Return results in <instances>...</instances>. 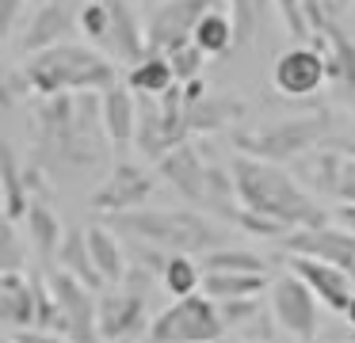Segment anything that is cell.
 Returning <instances> with one entry per match:
<instances>
[{"mask_svg": "<svg viewBox=\"0 0 355 343\" xmlns=\"http://www.w3.org/2000/svg\"><path fill=\"white\" fill-rule=\"evenodd\" d=\"M202 271H241V274H268V259L256 256L248 248H233V244H222V248L199 256Z\"/></svg>", "mask_w": 355, "mask_h": 343, "instance_id": "1f68e13d", "label": "cell"}, {"mask_svg": "<svg viewBox=\"0 0 355 343\" xmlns=\"http://www.w3.org/2000/svg\"><path fill=\"white\" fill-rule=\"evenodd\" d=\"M225 0H157L146 15V42L149 53H164L168 58L176 46L191 42L195 23L210 12V8H222Z\"/></svg>", "mask_w": 355, "mask_h": 343, "instance_id": "30bf717a", "label": "cell"}, {"mask_svg": "<svg viewBox=\"0 0 355 343\" xmlns=\"http://www.w3.org/2000/svg\"><path fill=\"white\" fill-rule=\"evenodd\" d=\"M340 317L347 320V332H355V294H352V301H347V309L340 313Z\"/></svg>", "mask_w": 355, "mask_h": 343, "instance_id": "b9f144b4", "label": "cell"}, {"mask_svg": "<svg viewBox=\"0 0 355 343\" xmlns=\"http://www.w3.org/2000/svg\"><path fill=\"white\" fill-rule=\"evenodd\" d=\"M0 343H16V335H0Z\"/></svg>", "mask_w": 355, "mask_h": 343, "instance_id": "f6af8a7d", "label": "cell"}, {"mask_svg": "<svg viewBox=\"0 0 355 343\" xmlns=\"http://www.w3.org/2000/svg\"><path fill=\"white\" fill-rule=\"evenodd\" d=\"M329 4H332V8H336V12H344V8H347V4H352V0H329Z\"/></svg>", "mask_w": 355, "mask_h": 343, "instance_id": "ee69618b", "label": "cell"}, {"mask_svg": "<svg viewBox=\"0 0 355 343\" xmlns=\"http://www.w3.org/2000/svg\"><path fill=\"white\" fill-rule=\"evenodd\" d=\"M161 286L168 290V297H187V294H199L202 286V267L195 256H168L161 267Z\"/></svg>", "mask_w": 355, "mask_h": 343, "instance_id": "4dcf8cb0", "label": "cell"}, {"mask_svg": "<svg viewBox=\"0 0 355 343\" xmlns=\"http://www.w3.org/2000/svg\"><path fill=\"white\" fill-rule=\"evenodd\" d=\"M85 240H88V252H92V267H96V274H100V282L103 286H119V282L126 279V267H130L119 233L111 225H88Z\"/></svg>", "mask_w": 355, "mask_h": 343, "instance_id": "603a6c76", "label": "cell"}, {"mask_svg": "<svg viewBox=\"0 0 355 343\" xmlns=\"http://www.w3.org/2000/svg\"><path fill=\"white\" fill-rule=\"evenodd\" d=\"M202 294L210 301H233L268 290V274H241V271H202Z\"/></svg>", "mask_w": 355, "mask_h": 343, "instance_id": "f546056e", "label": "cell"}, {"mask_svg": "<svg viewBox=\"0 0 355 343\" xmlns=\"http://www.w3.org/2000/svg\"><path fill=\"white\" fill-rule=\"evenodd\" d=\"M191 141L187 130V99L184 88L172 84L161 99H141L138 96V130H134V149L146 160H161L168 149Z\"/></svg>", "mask_w": 355, "mask_h": 343, "instance_id": "52a82bcc", "label": "cell"}, {"mask_svg": "<svg viewBox=\"0 0 355 343\" xmlns=\"http://www.w3.org/2000/svg\"><path fill=\"white\" fill-rule=\"evenodd\" d=\"M39 4H46V0H39Z\"/></svg>", "mask_w": 355, "mask_h": 343, "instance_id": "7dc6e473", "label": "cell"}, {"mask_svg": "<svg viewBox=\"0 0 355 343\" xmlns=\"http://www.w3.org/2000/svg\"><path fill=\"white\" fill-rule=\"evenodd\" d=\"M100 114H103V134H107L111 157L123 160L134 149V130H138V99L126 84H111L100 91Z\"/></svg>", "mask_w": 355, "mask_h": 343, "instance_id": "ffe728a7", "label": "cell"}, {"mask_svg": "<svg viewBox=\"0 0 355 343\" xmlns=\"http://www.w3.org/2000/svg\"><path fill=\"white\" fill-rule=\"evenodd\" d=\"M291 271L313 290L324 309H332V313L347 309V301H352V294H355V274H347L344 267L324 263V259H309V256H294Z\"/></svg>", "mask_w": 355, "mask_h": 343, "instance_id": "d6986e66", "label": "cell"}, {"mask_svg": "<svg viewBox=\"0 0 355 343\" xmlns=\"http://www.w3.org/2000/svg\"><path fill=\"white\" fill-rule=\"evenodd\" d=\"M222 335L225 324L218 317V301L199 290L187 297H172V305H164L149 320L146 343H222Z\"/></svg>", "mask_w": 355, "mask_h": 343, "instance_id": "ba28073f", "label": "cell"}, {"mask_svg": "<svg viewBox=\"0 0 355 343\" xmlns=\"http://www.w3.org/2000/svg\"><path fill=\"white\" fill-rule=\"evenodd\" d=\"M245 114V103L241 99H230V96H199V99H187V130L191 137H207V134H222L230 130L233 122Z\"/></svg>", "mask_w": 355, "mask_h": 343, "instance_id": "cb8c5ba5", "label": "cell"}, {"mask_svg": "<svg viewBox=\"0 0 355 343\" xmlns=\"http://www.w3.org/2000/svg\"><path fill=\"white\" fill-rule=\"evenodd\" d=\"M24 225H27V240H31L35 256L54 259L58 244H62V236H65V225H62V218H58V210L50 206L46 195L31 198V206H27V213H24Z\"/></svg>", "mask_w": 355, "mask_h": 343, "instance_id": "d4e9b609", "label": "cell"}, {"mask_svg": "<svg viewBox=\"0 0 355 343\" xmlns=\"http://www.w3.org/2000/svg\"><path fill=\"white\" fill-rule=\"evenodd\" d=\"M39 183H42V172L35 164H24L19 152L12 149V141L0 134V210L8 218L24 221L31 198L42 195Z\"/></svg>", "mask_w": 355, "mask_h": 343, "instance_id": "e0dca14e", "label": "cell"}, {"mask_svg": "<svg viewBox=\"0 0 355 343\" xmlns=\"http://www.w3.org/2000/svg\"><path fill=\"white\" fill-rule=\"evenodd\" d=\"M77 30L88 38V46L103 50V42H107V4L103 0H85L77 8Z\"/></svg>", "mask_w": 355, "mask_h": 343, "instance_id": "e575fe53", "label": "cell"}, {"mask_svg": "<svg viewBox=\"0 0 355 343\" xmlns=\"http://www.w3.org/2000/svg\"><path fill=\"white\" fill-rule=\"evenodd\" d=\"M210 164H214V160H210L207 152L199 149V145L184 141V145L168 149L161 160H157V172H161V179L168 183V187L176 191L180 198H187L195 210H202V202H207Z\"/></svg>", "mask_w": 355, "mask_h": 343, "instance_id": "5bb4252c", "label": "cell"}, {"mask_svg": "<svg viewBox=\"0 0 355 343\" xmlns=\"http://www.w3.org/2000/svg\"><path fill=\"white\" fill-rule=\"evenodd\" d=\"M283 248L291 256H309V259H324V263L344 267L347 274H355V233L344 225H309V229H294L291 236H283Z\"/></svg>", "mask_w": 355, "mask_h": 343, "instance_id": "9a60e30c", "label": "cell"}, {"mask_svg": "<svg viewBox=\"0 0 355 343\" xmlns=\"http://www.w3.org/2000/svg\"><path fill=\"white\" fill-rule=\"evenodd\" d=\"M218 317H222L225 332H237V335H245V340H271V332H275L271 305H263L260 294L218 301Z\"/></svg>", "mask_w": 355, "mask_h": 343, "instance_id": "7402d4cb", "label": "cell"}, {"mask_svg": "<svg viewBox=\"0 0 355 343\" xmlns=\"http://www.w3.org/2000/svg\"><path fill=\"white\" fill-rule=\"evenodd\" d=\"M347 340H352V343H355V332H347Z\"/></svg>", "mask_w": 355, "mask_h": 343, "instance_id": "bcb514c9", "label": "cell"}, {"mask_svg": "<svg viewBox=\"0 0 355 343\" xmlns=\"http://www.w3.org/2000/svg\"><path fill=\"white\" fill-rule=\"evenodd\" d=\"M191 42L199 46L207 58H225V53L237 46V30H233V15H230V8H210L207 15H202L199 23H195V35H191Z\"/></svg>", "mask_w": 355, "mask_h": 343, "instance_id": "f1b7e54d", "label": "cell"}, {"mask_svg": "<svg viewBox=\"0 0 355 343\" xmlns=\"http://www.w3.org/2000/svg\"><path fill=\"white\" fill-rule=\"evenodd\" d=\"M24 12H27V0H0V42L12 38V30L24 19Z\"/></svg>", "mask_w": 355, "mask_h": 343, "instance_id": "f35d334b", "label": "cell"}, {"mask_svg": "<svg viewBox=\"0 0 355 343\" xmlns=\"http://www.w3.org/2000/svg\"><path fill=\"white\" fill-rule=\"evenodd\" d=\"M230 175H233V187H237L241 210H252V213H260V218L279 221L286 233L309 229V225H324V221H329L321 198H317L298 175L286 172L283 164L233 152Z\"/></svg>", "mask_w": 355, "mask_h": 343, "instance_id": "7a4b0ae2", "label": "cell"}, {"mask_svg": "<svg viewBox=\"0 0 355 343\" xmlns=\"http://www.w3.org/2000/svg\"><path fill=\"white\" fill-rule=\"evenodd\" d=\"M35 282L31 274H0V328H31Z\"/></svg>", "mask_w": 355, "mask_h": 343, "instance_id": "484cf974", "label": "cell"}, {"mask_svg": "<svg viewBox=\"0 0 355 343\" xmlns=\"http://www.w3.org/2000/svg\"><path fill=\"white\" fill-rule=\"evenodd\" d=\"M103 4H107V42H103V50H107L111 61H123L130 69L134 61H141L149 53L146 23L134 12L130 0H103Z\"/></svg>", "mask_w": 355, "mask_h": 343, "instance_id": "ac0fdd59", "label": "cell"}, {"mask_svg": "<svg viewBox=\"0 0 355 343\" xmlns=\"http://www.w3.org/2000/svg\"><path fill=\"white\" fill-rule=\"evenodd\" d=\"M153 172L141 164H134L130 157L115 160L107 172V179L92 191V210L103 213V218H115V213H126V210H138L153 198Z\"/></svg>", "mask_w": 355, "mask_h": 343, "instance_id": "8fae6325", "label": "cell"}, {"mask_svg": "<svg viewBox=\"0 0 355 343\" xmlns=\"http://www.w3.org/2000/svg\"><path fill=\"white\" fill-rule=\"evenodd\" d=\"M54 267L65 274H73V279H80L85 286L103 290L100 274H96V267H92V252H88L85 229H65L62 244H58V256H54Z\"/></svg>", "mask_w": 355, "mask_h": 343, "instance_id": "83f0119b", "label": "cell"}, {"mask_svg": "<svg viewBox=\"0 0 355 343\" xmlns=\"http://www.w3.org/2000/svg\"><path fill=\"white\" fill-rule=\"evenodd\" d=\"M313 38L324 50V73H329L332 91H336V99L355 114V38L344 30L340 19L324 23Z\"/></svg>", "mask_w": 355, "mask_h": 343, "instance_id": "2e32d148", "label": "cell"}, {"mask_svg": "<svg viewBox=\"0 0 355 343\" xmlns=\"http://www.w3.org/2000/svg\"><path fill=\"white\" fill-rule=\"evenodd\" d=\"M73 27H77V8H73L69 0H46V4H39L31 12V19H27L24 35H19V50L39 53V50H46V46H58L73 35Z\"/></svg>", "mask_w": 355, "mask_h": 343, "instance_id": "44dd1931", "label": "cell"}, {"mask_svg": "<svg viewBox=\"0 0 355 343\" xmlns=\"http://www.w3.org/2000/svg\"><path fill=\"white\" fill-rule=\"evenodd\" d=\"M172 84H180V80H176V73H172L164 53H146L141 61H134L126 69V88L141 99H161Z\"/></svg>", "mask_w": 355, "mask_h": 343, "instance_id": "4316f807", "label": "cell"}, {"mask_svg": "<svg viewBox=\"0 0 355 343\" xmlns=\"http://www.w3.org/2000/svg\"><path fill=\"white\" fill-rule=\"evenodd\" d=\"M207 61H210V58H207V53H202L195 42H184V46H176V50L168 53V65H172V73H176L180 84L202 76V65H207Z\"/></svg>", "mask_w": 355, "mask_h": 343, "instance_id": "8d00e7d4", "label": "cell"}, {"mask_svg": "<svg viewBox=\"0 0 355 343\" xmlns=\"http://www.w3.org/2000/svg\"><path fill=\"white\" fill-rule=\"evenodd\" d=\"M271 84L283 91L286 99H309L321 91V84H329V73H324V50L321 42H294L291 50H283L275 58V69H271Z\"/></svg>", "mask_w": 355, "mask_h": 343, "instance_id": "4fadbf2b", "label": "cell"}, {"mask_svg": "<svg viewBox=\"0 0 355 343\" xmlns=\"http://www.w3.org/2000/svg\"><path fill=\"white\" fill-rule=\"evenodd\" d=\"M27 91L35 99L39 96H69V91H107L111 84H119V65L103 50L85 42H58L46 46L39 53H27L24 65Z\"/></svg>", "mask_w": 355, "mask_h": 343, "instance_id": "277c9868", "label": "cell"}, {"mask_svg": "<svg viewBox=\"0 0 355 343\" xmlns=\"http://www.w3.org/2000/svg\"><path fill=\"white\" fill-rule=\"evenodd\" d=\"M16 343H69L65 335L58 332H46V328H16Z\"/></svg>", "mask_w": 355, "mask_h": 343, "instance_id": "ab89813d", "label": "cell"}, {"mask_svg": "<svg viewBox=\"0 0 355 343\" xmlns=\"http://www.w3.org/2000/svg\"><path fill=\"white\" fill-rule=\"evenodd\" d=\"M24 96H31V91H27V80H24V69H16L4 58V50H0V111H12Z\"/></svg>", "mask_w": 355, "mask_h": 343, "instance_id": "d590c367", "label": "cell"}, {"mask_svg": "<svg viewBox=\"0 0 355 343\" xmlns=\"http://www.w3.org/2000/svg\"><path fill=\"white\" fill-rule=\"evenodd\" d=\"M268 290H271V317H275V324L283 328L291 340L313 343L317 332H321V301H317L313 290H309L294 271L279 274Z\"/></svg>", "mask_w": 355, "mask_h": 343, "instance_id": "9c48e42d", "label": "cell"}, {"mask_svg": "<svg viewBox=\"0 0 355 343\" xmlns=\"http://www.w3.org/2000/svg\"><path fill=\"white\" fill-rule=\"evenodd\" d=\"M111 229L126 236V240L149 244L157 252L168 256H207V252L230 244V233L218 225L214 218H207L202 210H157V206H138L107 218Z\"/></svg>", "mask_w": 355, "mask_h": 343, "instance_id": "3957f363", "label": "cell"}, {"mask_svg": "<svg viewBox=\"0 0 355 343\" xmlns=\"http://www.w3.org/2000/svg\"><path fill=\"white\" fill-rule=\"evenodd\" d=\"M46 282H50V290H54L58 305H62L65 340L69 343H103L100 340V324H96V305H100L96 290L85 286L80 279H73V274L58 271V267L46 271Z\"/></svg>", "mask_w": 355, "mask_h": 343, "instance_id": "7c38bea8", "label": "cell"}, {"mask_svg": "<svg viewBox=\"0 0 355 343\" xmlns=\"http://www.w3.org/2000/svg\"><path fill=\"white\" fill-rule=\"evenodd\" d=\"M329 141H332V145H340L344 152H352V157H355V141H344V137H329Z\"/></svg>", "mask_w": 355, "mask_h": 343, "instance_id": "7bdbcfd3", "label": "cell"}, {"mask_svg": "<svg viewBox=\"0 0 355 343\" xmlns=\"http://www.w3.org/2000/svg\"><path fill=\"white\" fill-rule=\"evenodd\" d=\"M31 130H35L31 164L42 175H85L92 168H100L111 152L96 91L39 96Z\"/></svg>", "mask_w": 355, "mask_h": 343, "instance_id": "6da1fadb", "label": "cell"}, {"mask_svg": "<svg viewBox=\"0 0 355 343\" xmlns=\"http://www.w3.org/2000/svg\"><path fill=\"white\" fill-rule=\"evenodd\" d=\"M324 141H329V114L309 111L256 130H241V134H233V152L271 160V164H294L298 157H306L309 149H317Z\"/></svg>", "mask_w": 355, "mask_h": 343, "instance_id": "5b68a950", "label": "cell"}, {"mask_svg": "<svg viewBox=\"0 0 355 343\" xmlns=\"http://www.w3.org/2000/svg\"><path fill=\"white\" fill-rule=\"evenodd\" d=\"M275 12L294 42H309V23H306V12H302V0H275Z\"/></svg>", "mask_w": 355, "mask_h": 343, "instance_id": "74e56055", "label": "cell"}, {"mask_svg": "<svg viewBox=\"0 0 355 343\" xmlns=\"http://www.w3.org/2000/svg\"><path fill=\"white\" fill-rule=\"evenodd\" d=\"M27 271V240L16 218L0 210V274H24Z\"/></svg>", "mask_w": 355, "mask_h": 343, "instance_id": "d6a6232c", "label": "cell"}, {"mask_svg": "<svg viewBox=\"0 0 355 343\" xmlns=\"http://www.w3.org/2000/svg\"><path fill=\"white\" fill-rule=\"evenodd\" d=\"M336 225H344V229H352V233H355V206H347V202L336 206Z\"/></svg>", "mask_w": 355, "mask_h": 343, "instance_id": "60d3db41", "label": "cell"}, {"mask_svg": "<svg viewBox=\"0 0 355 343\" xmlns=\"http://www.w3.org/2000/svg\"><path fill=\"white\" fill-rule=\"evenodd\" d=\"M225 8H230V15H233L237 46H245V42H252L256 30L263 27V19H268V12L275 8V0H225Z\"/></svg>", "mask_w": 355, "mask_h": 343, "instance_id": "836d02e7", "label": "cell"}, {"mask_svg": "<svg viewBox=\"0 0 355 343\" xmlns=\"http://www.w3.org/2000/svg\"><path fill=\"white\" fill-rule=\"evenodd\" d=\"M149 282H153V271L130 263L119 286H103L107 294H100V305H96V324H100L103 343H138L149 332V320H153L146 294Z\"/></svg>", "mask_w": 355, "mask_h": 343, "instance_id": "8992f818", "label": "cell"}]
</instances>
